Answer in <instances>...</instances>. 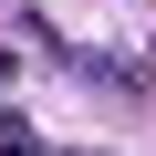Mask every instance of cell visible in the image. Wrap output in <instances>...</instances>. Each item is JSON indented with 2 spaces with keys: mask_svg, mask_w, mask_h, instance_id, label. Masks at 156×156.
I'll use <instances>...</instances> for the list:
<instances>
[]
</instances>
